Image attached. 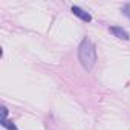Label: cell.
I'll list each match as a JSON object with an SVG mask.
<instances>
[{
	"label": "cell",
	"instance_id": "3",
	"mask_svg": "<svg viewBox=\"0 0 130 130\" xmlns=\"http://www.w3.org/2000/svg\"><path fill=\"white\" fill-rule=\"evenodd\" d=\"M109 31H110L115 37H118V38H121V40H128V38H130V37H128V32L124 31V29L119 28V26H110Z\"/></svg>",
	"mask_w": 130,
	"mask_h": 130
},
{
	"label": "cell",
	"instance_id": "5",
	"mask_svg": "<svg viewBox=\"0 0 130 130\" xmlns=\"http://www.w3.org/2000/svg\"><path fill=\"white\" fill-rule=\"evenodd\" d=\"M122 11H124V14H125V15H127V17H130V5H125V6H124V9H122Z\"/></svg>",
	"mask_w": 130,
	"mask_h": 130
},
{
	"label": "cell",
	"instance_id": "1",
	"mask_svg": "<svg viewBox=\"0 0 130 130\" xmlns=\"http://www.w3.org/2000/svg\"><path fill=\"white\" fill-rule=\"evenodd\" d=\"M78 58L83 64V68L90 71L95 66V61H96V47L92 43V40L84 38L78 47Z\"/></svg>",
	"mask_w": 130,
	"mask_h": 130
},
{
	"label": "cell",
	"instance_id": "4",
	"mask_svg": "<svg viewBox=\"0 0 130 130\" xmlns=\"http://www.w3.org/2000/svg\"><path fill=\"white\" fill-rule=\"evenodd\" d=\"M2 125H3V127H6V128H9V130H19V128L15 127V124H14V122H11V121H8L6 118H3V119H2Z\"/></svg>",
	"mask_w": 130,
	"mask_h": 130
},
{
	"label": "cell",
	"instance_id": "2",
	"mask_svg": "<svg viewBox=\"0 0 130 130\" xmlns=\"http://www.w3.org/2000/svg\"><path fill=\"white\" fill-rule=\"evenodd\" d=\"M72 12H74V15H77V17H78V19H81L83 22H90V20H92L90 14H89V12H86L84 9H81L80 6H72Z\"/></svg>",
	"mask_w": 130,
	"mask_h": 130
}]
</instances>
